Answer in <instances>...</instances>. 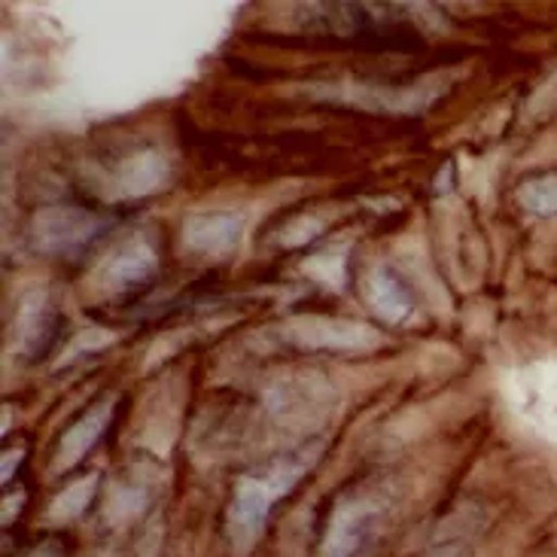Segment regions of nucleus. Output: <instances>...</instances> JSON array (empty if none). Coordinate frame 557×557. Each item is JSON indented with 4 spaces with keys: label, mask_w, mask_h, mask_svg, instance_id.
Listing matches in <instances>:
<instances>
[{
    "label": "nucleus",
    "mask_w": 557,
    "mask_h": 557,
    "mask_svg": "<svg viewBox=\"0 0 557 557\" xmlns=\"http://www.w3.org/2000/svg\"><path fill=\"white\" fill-rule=\"evenodd\" d=\"M317 451H320L317 442H311L301 451L277 457L272 467L262 469L257 475H242L235 482V494H232V503L226 509V530L228 540L235 543L238 552H247L257 543V536L269 521L272 506L281 503L305 479V472L317 460Z\"/></svg>",
    "instance_id": "1"
},
{
    "label": "nucleus",
    "mask_w": 557,
    "mask_h": 557,
    "mask_svg": "<svg viewBox=\"0 0 557 557\" xmlns=\"http://www.w3.org/2000/svg\"><path fill=\"white\" fill-rule=\"evenodd\" d=\"M301 91L308 98H314V101L362 107V110H372V113H393V116H418L448 91V79L445 76L421 79L414 86H403V89H391L384 83L338 79V83H311Z\"/></svg>",
    "instance_id": "2"
},
{
    "label": "nucleus",
    "mask_w": 557,
    "mask_h": 557,
    "mask_svg": "<svg viewBox=\"0 0 557 557\" xmlns=\"http://www.w3.org/2000/svg\"><path fill=\"white\" fill-rule=\"evenodd\" d=\"M104 228V216L83 205H49L30 216L28 242L34 250L49 257H74L86 250Z\"/></svg>",
    "instance_id": "3"
},
{
    "label": "nucleus",
    "mask_w": 557,
    "mask_h": 557,
    "mask_svg": "<svg viewBox=\"0 0 557 557\" xmlns=\"http://www.w3.org/2000/svg\"><path fill=\"white\" fill-rule=\"evenodd\" d=\"M281 342L296 350H332V354H362L381 345V335L366 323L342 317L301 314L277 326Z\"/></svg>",
    "instance_id": "4"
},
{
    "label": "nucleus",
    "mask_w": 557,
    "mask_h": 557,
    "mask_svg": "<svg viewBox=\"0 0 557 557\" xmlns=\"http://www.w3.org/2000/svg\"><path fill=\"white\" fill-rule=\"evenodd\" d=\"M509 403L528 426L557 442V362H536L515 372Z\"/></svg>",
    "instance_id": "5"
},
{
    "label": "nucleus",
    "mask_w": 557,
    "mask_h": 557,
    "mask_svg": "<svg viewBox=\"0 0 557 557\" xmlns=\"http://www.w3.org/2000/svg\"><path fill=\"white\" fill-rule=\"evenodd\" d=\"M156 272H159L156 247L137 235L104 259V265L98 272V286L110 299H125V296H135L137 289L150 284Z\"/></svg>",
    "instance_id": "6"
},
{
    "label": "nucleus",
    "mask_w": 557,
    "mask_h": 557,
    "mask_svg": "<svg viewBox=\"0 0 557 557\" xmlns=\"http://www.w3.org/2000/svg\"><path fill=\"white\" fill-rule=\"evenodd\" d=\"M55 335H59V311L46 289H34L15 311L13 354L25 362L44 360Z\"/></svg>",
    "instance_id": "7"
},
{
    "label": "nucleus",
    "mask_w": 557,
    "mask_h": 557,
    "mask_svg": "<svg viewBox=\"0 0 557 557\" xmlns=\"http://www.w3.org/2000/svg\"><path fill=\"white\" fill-rule=\"evenodd\" d=\"M183 247L205 257H228L244 238V216L238 211H198L183 220Z\"/></svg>",
    "instance_id": "8"
},
{
    "label": "nucleus",
    "mask_w": 557,
    "mask_h": 557,
    "mask_svg": "<svg viewBox=\"0 0 557 557\" xmlns=\"http://www.w3.org/2000/svg\"><path fill=\"white\" fill-rule=\"evenodd\" d=\"M168 159L159 150H137L125 156L113 171H107L104 196L113 201H125V198H144L162 189L168 183Z\"/></svg>",
    "instance_id": "9"
},
{
    "label": "nucleus",
    "mask_w": 557,
    "mask_h": 557,
    "mask_svg": "<svg viewBox=\"0 0 557 557\" xmlns=\"http://www.w3.org/2000/svg\"><path fill=\"white\" fill-rule=\"evenodd\" d=\"M377 524L375 503L366 499H354L345 503L330 524V536L323 543V555L326 557H360L366 543L372 540Z\"/></svg>",
    "instance_id": "10"
},
{
    "label": "nucleus",
    "mask_w": 557,
    "mask_h": 557,
    "mask_svg": "<svg viewBox=\"0 0 557 557\" xmlns=\"http://www.w3.org/2000/svg\"><path fill=\"white\" fill-rule=\"evenodd\" d=\"M113 408H116V399H113V396H101L83 418H76V421L64 430V436H61L59 442L55 469L76 467V463L98 445V438L104 436V430L110 426Z\"/></svg>",
    "instance_id": "11"
},
{
    "label": "nucleus",
    "mask_w": 557,
    "mask_h": 557,
    "mask_svg": "<svg viewBox=\"0 0 557 557\" xmlns=\"http://www.w3.org/2000/svg\"><path fill=\"white\" fill-rule=\"evenodd\" d=\"M369 301H372V311L377 320L384 323H406L411 311H414V299L406 289V284L391 272V269H375L369 277Z\"/></svg>",
    "instance_id": "12"
},
{
    "label": "nucleus",
    "mask_w": 557,
    "mask_h": 557,
    "mask_svg": "<svg viewBox=\"0 0 557 557\" xmlns=\"http://www.w3.org/2000/svg\"><path fill=\"white\" fill-rule=\"evenodd\" d=\"M98 472H91L86 479H79L71 487H64L59 497L52 499V506H49V512L46 518L49 521H55V524H64V521H74L79 515L89 509V503L95 499V491H98Z\"/></svg>",
    "instance_id": "13"
},
{
    "label": "nucleus",
    "mask_w": 557,
    "mask_h": 557,
    "mask_svg": "<svg viewBox=\"0 0 557 557\" xmlns=\"http://www.w3.org/2000/svg\"><path fill=\"white\" fill-rule=\"evenodd\" d=\"M518 205L536 216H557V174L530 177L518 186Z\"/></svg>",
    "instance_id": "14"
},
{
    "label": "nucleus",
    "mask_w": 557,
    "mask_h": 557,
    "mask_svg": "<svg viewBox=\"0 0 557 557\" xmlns=\"http://www.w3.org/2000/svg\"><path fill=\"white\" fill-rule=\"evenodd\" d=\"M305 272L311 274L314 281L326 286H345V277H347V259L342 250H330V253H317L311 257L305 265H301Z\"/></svg>",
    "instance_id": "15"
},
{
    "label": "nucleus",
    "mask_w": 557,
    "mask_h": 557,
    "mask_svg": "<svg viewBox=\"0 0 557 557\" xmlns=\"http://www.w3.org/2000/svg\"><path fill=\"white\" fill-rule=\"evenodd\" d=\"M323 232V223L317 220V216H299L296 223H289L286 228H281V247H301V244H308L311 238H317Z\"/></svg>",
    "instance_id": "16"
},
{
    "label": "nucleus",
    "mask_w": 557,
    "mask_h": 557,
    "mask_svg": "<svg viewBox=\"0 0 557 557\" xmlns=\"http://www.w3.org/2000/svg\"><path fill=\"white\" fill-rule=\"evenodd\" d=\"M113 342V335L104 330H86L79 338H76L74 345L67 347V357L64 360H76V357H83V354H95V350H104L107 345Z\"/></svg>",
    "instance_id": "17"
},
{
    "label": "nucleus",
    "mask_w": 557,
    "mask_h": 557,
    "mask_svg": "<svg viewBox=\"0 0 557 557\" xmlns=\"http://www.w3.org/2000/svg\"><path fill=\"white\" fill-rule=\"evenodd\" d=\"M18 460H22V451H13V457H10V454L3 457V482H10V479H13Z\"/></svg>",
    "instance_id": "18"
},
{
    "label": "nucleus",
    "mask_w": 557,
    "mask_h": 557,
    "mask_svg": "<svg viewBox=\"0 0 557 557\" xmlns=\"http://www.w3.org/2000/svg\"><path fill=\"white\" fill-rule=\"evenodd\" d=\"M30 557H59V552L52 548V543H46L44 548H37V552H34V555H30Z\"/></svg>",
    "instance_id": "19"
},
{
    "label": "nucleus",
    "mask_w": 557,
    "mask_h": 557,
    "mask_svg": "<svg viewBox=\"0 0 557 557\" xmlns=\"http://www.w3.org/2000/svg\"><path fill=\"white\" fill-rule=\"evenodd\" d=\"M445 557H457V555H445Z\"/></svg>",
    "instance_id": "20"
}]
</instances>
